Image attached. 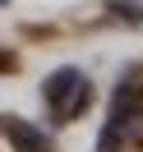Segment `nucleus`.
<instances>
[{"instance_id": "1", "label": "nucleus", "mask_w": 143, "mask_h": 152, "mask_svg": "<svg viewBox=\"0 0 143 152\" xmlns=\"http://www.w3.org/2000/svg\"><path fill=\"white\" fill-rule=\"evenodd\" d=\"M46 102L56 106L60 120H74V115L88 106V83H83V74H78V69H56L51 83H46Z\"/></svg>"}, {"instance_id": "2", "label": "nucleus", "mask_w": 143, "mask_h": 152, "mask_svg": "<svg viewBox=\"0 0 143 152\" xmlns=\"http://www.w3.org/2000/svg\"><path fill=\"white\" fill-rule=\"evenodd\" d=\"M5 134L19 143V152H46V138H42L32 124H23V120H5Z\"/></svg>"}]
</instances>
